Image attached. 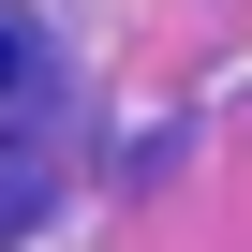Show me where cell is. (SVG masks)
Instances as JSON below:
<instances>
[{
  "label": "cell",
  "instance_id": "cell-1",
  "mask_svg": "<svg viewBox=\"0 0 252 252\" xmlns=\"http://www.w3.org/2000/svg\"><path fill=\"white\" fill-rule=\"evenodd\" d=\"M15 74H30V30H15V15H0V104H15Z\"/></svg>",
  "mask_w": 252,
  "mask_h": 252
}]
</instances>
